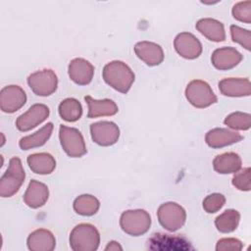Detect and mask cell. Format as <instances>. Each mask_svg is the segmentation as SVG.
<instances>
[{"label": "cell", "mask_w": 251, "mask_h": 251, "mask_svg": "<svg viewBox=\"0 0 251 251\" xmlns=\"http://www.w3.org/2000/svg\"><path fill=\"white\" fill-rule=\"evenodd\" d=\"M102 75L107 84L121 93H126L134 81V74L131 69L126 63L118 60L106 64Z\"/></svg>", "instance_id": "6da1fadb"}, {"label": "cell", "mask_w": 251, "mask_h": 251, "mask_svg": "<svg viewBox=\"0 0 251 251\" xmlns=\"http://www.w3.org/2000/svg\"><path fill=\"white\" fill-rule=\"evenodd\" d=\"M100 243V233L91 224L75 226L70 234V246L74 251H95Z\"/></svg>", "instance_id": "7a4b0ae2"}, {"label": "cell", "mask_w": 251, "mask_h": 251, "mask_svg": "<svg viewBox=\"0 0 251 251\" xmlns=\"http://www.w3.org/2000/svg\"><path fill=\"white\" fill-rule=\"evenodd\" d=\"M25 178V173L22 161L18 157L11 158L9 167L0 178L1 197H11L21 188Z\"/></svg>", "instance_id": "3957f363"}, {"label": "cell", "mask_w": 251, "mask_h": 251, "mask_svg": "<svg viewBox=\"0 0 251 251\" xmlns=\"http://www.w3.org/2000/svg\"><path fill=\"white\" fill-rule=\"evenodd\" d=\"M120 226L128 235L139 236L149 230L151 217L148 212L142 209L127 210L121 215Z\"/></svg>", "instance_id": "277c9868"}, {"label": "cell", "mask_w": 251, "mask_h": 251, "mask_svg": "<svg viewBox=\"0 0 251 251\" xmlns=\"http://www.w3.org/2000/svg\"><path fill=\"white\" fill-rule=\"evenodd\" d=\"M160 225L169 231H176L185 223V210L176 202H167L162 204L157 212Z\"/></svg>", "instance_id": "5b68a950"}, {"label": "cell", "mask_w": 251, "mask_h": 251, "mask_svg": "<svg viewBox=\"0 0 251 251\" xmlns=\"http://www.w3.org/2000/svg\"><path fill=\"white\" fill-rule=\"evenodd\" d=\"M185 97L196 108H206L217 102V96L204 80H191L185 88Z\"/></svg>", "instance_id": "8992f818"}, {"label": "cell", "mask_w": 251, "mask_h": 251, "mask_svg": "<svg viewBox=\"0 0 251 251\" xmlns=\"http://www.w3.org/2000/svg\"><path fill=\"white\" fill-rule=\"evenodd\" d=\"M59 138L63 150L72 158H79L86 153V146L80 131L75 127L60 126Z\"/></svg>", "instance_id": "52a82bcc"}, {"label": "cell", "mask_w": 251, "mask_h": 251, "mask_svg": "<svg viewBox=\"0 0 251 251\" xmlns=\"http://www.w3.org/2000/svg\"><path fill=\"white\" fill-rule=\"evenodd\" d=\"M27 84L34 94L38 96H49L57 89L58 77L52 70L45 69L29 75Z\"/></svg>", "instance_id": "ba28073f"}, {"label": "cell", "mask_w": 251, "mask_h": 251, "mask_svg": "<svg viewBox=\"0 0 251 251\" xmlns=\"http://www.w3.org/2000/svg\"><path fill=\"white\" fill-rule=\"evenodd\" d=\"M90 134L92 140L100 146H111L120 137V128L113 123L102 121L90 125Z\"/></svg>", "instance_id": "9c48e42d"}, {"label": "cell", "mask_w": 251, "mask_h": 251, "mask_svg": "<svg viewBox=\"0 0 251 251\" xmlns=\"http://www.w3.org/2000/svg\"><path fill=\"white\" fill-rule=\"evenodd\" d=\"M25 102L26 94L19 85H7L0 91V107L4 113H15L20 110Z\"/></svg>", "instance_id": "30bf717a"}, {"label": "cell", "mask_w": 251, "mask_h": 251, "mask_svg": "<svg viewBox=\"0 0 251 251\" xmlns=\"http://www.w3.org/2000/svg\"><path fill=\"white\" fill-rule=\"evenodd\" d=\"M50 114L49 108L44 104H34L16 120V126L21 131H28L44 122Z\"/></svg>", "instance_id": "8fae6325"}, {"label": "cell", "mask_w": 251, "mask_h": 251, "mask_svg": "<svg viewBox=\"0 0 251 251\" xmlns=\"http://www.w3.org/2000/svg\"><path fill=\"white\" fill-rule=\"evenodd\" d=\"M174 46L181 57L189 60L198 58L202 53L201 42L190 32L178 33L174 40Z\"/></svg>", "instance_id": "7c38bea8"}, {"label": "cell", "mask_w": 251, "mask_h": 251, "mask_svg": "<svg viewBox=\"0 0 251 251\" xmlns=\"http://www.w3.org/2000/svg\"><path fill=\"white\" fill-rule=\"evenodd\" d=\"M150 249L161 250H189L192 249L190 243L183 237L173 236L164 233H154L148 240Z\"/></svg>", "instance_id": "4fadbf2b"}, {"label": "cell", "mask_w": 251, "mask_h": 251, "mask_svg": "<svg viewBox=\"0 0 251 251\" xmlns=\"http://www.w3.org/2000/svg\"><path fill=\"white\" fill-rule=\"evenodd\" d=\"M70 78L78 85H86L91 82L94 75V67L83 58L73 59L68 68Z\"/></svg>", "instance_id": "5bb4252c"}, {"label": "cell", "mask_w": 251, "mask_h": 251, "mask_svg": "<svg viewBox=\"0 0 251 251\" xmlns=\"http://www.w3.org/2000/svg\"><path fill=\"white\" fill-rule=\"evenodd\" d=\"M242 60V55L232 47L216 49L211 57L213 66L220 71H226L236 67Z\"/></svg>", "instance_id": "9a60e30c"}, {"label": "cell", "mask_w": 251, "mask_h": 251, "mask_svg": "<svg viewBox=\"0 0 251 251\" xmlns=\"http://www.w3.org/2000/svg\"><path fill=\"white\" fill-rule=\"evenodd\" d=\"M136 56L147 66L153 67L160 65L164 60V52L162 47L151 41H140L134 46Z\"/></svg>", "instance_id": "2e32d148"}, {"label": "cell", "mask_w": 251, "mask_h": 251, "mask_svg": "<svg viewBox=\"0 0 251 251\" xmlns=\"http://www.w3.org/2000/svg\"><path fill=\"white\" fill-rule=\"evenodd\" d=\"M222 94L229 97H242L251 94V83L248 78L227 77L219 81Z\"/></svg>", "instance_id": "e0dca14e"}, {"label": "cell", "mask_w": 251, "mask_h": 251, "mask_svg": "<svg viewBox=\"0 0 251 251\" xmlns=\"http://www.w3.org/2000/svg\"><path fill=\"white\" fill-rule=\"evenodd\" d=\"M242 138V135L236 131H232L227 128L217 127L209 130L206 133L205 141L208 146L212 148H222L236 143Z\"/></svg>", "instance_id": "ac0fdd59"}, {"label": "cell", "mask_w": 251, "mask_h": 251, "mask_svg": "<svg viewBox=\"0 0 251 251\" xmlns=\"http://www.w3.org/2000/svg\"><path fill=\"white\" fill-rule=\"evenodd\" d=\"M49 197V189L46 184L32 179L24 194V202L32 209L42 207Z\"/></svg>", "instance_id": "d6986e66"}, {"label": "cell", "mask_w": 251, "mask_h": 251, "mask_svg": "<svg viewBox=\"0 0 251 251\" xmlns=\"http://www.w3.org/2000/svg\"><path fill=\"white\" fill-rule=\"evenodd\" d=\"M26 244L31 251H52L55 249L56 239L50 230L38 228L28 235Z\"/></svg>", "instance_id": "ffe728a7"}, {"label": "cell", "mask_w": 251, "mask_h": 251, "mask_svg": "<svg viewBox=\"0 0 251 251\" xmlns=\"http://www.w3.org/2000/svg\"><path fill=\"white\" fill-rule=\"evenodd\" d=\"M196 29L206 38L214 42H222L226 39L224 25L215 19L204 18L199 20L195 25Z\"/></svg>", "instance_id": "44dd1931"}, {"label": "cell", "mask_w": 251, "mask_h": 251, "mask_svg": "<svg viewBox=\"0 0 251 251\" xmlns=\"http://www.w3.org/2000/svg\"><path fill=\"white\" fill-rule=\"evenodd\" d=\"M84 100L88 106L87 117L89 119L102 116H113L119 111L117 104L111 99L96 100L93 99L91 96H85Z\"/></svg>", "instance_id": "7402d4cb"}, {"label": "cell", "mask_w": 251, "mask_h": 251, "mask_svg": "<svg viewBox=\"0 0 251 251\" xmlns=\"http://www.w3.org/2000/svg\"><path fill=\"white\" fill-rule=\"evenodd\" d=\"M241 158L234 152H226L215 157L213 161L214 170L222 175L233 174L241 169Z\"/></svg>", "instance_id": "603a6c76"}, {"label": "cell", "mask_w": 251, "mask_h": 251, "mask_svg": "<svg viewBox=\"0 0 251 251\" xmlns=\"http://www.w3.org/2000/svg\"><path fill=\"white\" fill-rule=\"evenodd\" d=\"M29 169L38 175H49L56 168V161L49 153L30 154L26 159Z\"/></svg>", "instance_id": "cb8c5ba5"}, {"label": "cell", "mask_w": 251, "mask_h": 251, "mask_svg": "<svg viewBox=\"0 0 251 251\" xmlns=\"http://www.w3.org/2000/svg\"><path fill=\"white\" fill-rule=\"evenodd\" d=\"M52 131H53V124L47 123L43 127L38 129L33 134L22 137L19 141V145L23 150H28L31 148L42 146L50 138Z\"/></svg>", "instance_id": "d4e9b609"}, {"label": "cell", "mask_w": 251, "mask_h": 251, "mask_svg": "<svg viewBox=\"0 0 251 251\" xmlns=\"http://www.w3.org/2000/svg\"><path fill=\"white\" fill-rule=\"evenodd\" d=\"M240 220V214L233 209H227L218 216L215 220V226L220 232L228 233L236 229Z\"/></svg>", "instance_id": "484cf974"}, {"label": "cell", "mask_w": 251, "mask_h": 251, "mask_svg": "<svg viewBox=\"0 0 251 251\" xmlns=\"http://www.w3.org/2000/svg\"><path fill=\"white\" fill-rule=\"evenodd\" d=\"M74 210L80 216H92L100 207L99 200L90 194H82L74 201Z\"/></svg>", "instance_id": "4316f807"}, {"label": "cell", "mask_w": 251, "mask_h": 251, "mask_svg": "<svg viewBox=\"0 0 251 251\" xmlns=\"http://www.w3.org/2000/svg\"><path fill=\"white\" fill-rule=\"evenodd\" d=\"M59 115L66 122H75L82 115L81 104L75 98H67L59 105Z\"/></svg>", "instance_id": "83f0119b"}, {"label": "cell", "mask_w": 251, "mask_h": 251, "mask_svg": "<svg viewBox=\"0 0 251 251\" xmlns=\"http://www.w3.org/2000/svg\"><path fill=\"white\" fill-rule=\"evenodd\" d=\"M225 125L232 129L246 130L250 128L251 126V116L248 113L234 112L226 116L224 121Z\"/></svg>", "instance_id": "f1b7e54d"}, {"label": "cell", "mask_w": 251, "mask_h": 251, "mask_svg": "<svg viewBox=\"0 0 251 251\" xmlns=\"http://www.w3.org/2000/svg\"><path fill=\"white\" fill-rule=\"evenodd\" d=\"M230 34L232 41L237 42L248 51L251 49V34L248 29L232 25H230Z\"/></svg>", "instance_id": "f546056e"}, {"label": "cell", "mask_w": 251, "mask_h": 251, "mask_svg": "<svg viewBox=\"0 0 251 251\" xmlns=\"http://www.w3.org/2000/svg\"><path fill=\"white\" fill-rule=\"evenodd\" d=\"M232 177V185L238 190L249 191L251 189V170L250 168H244L241 171L234 173Z\"/></svg>", "instance_id": "4dcf8cb0"}, {"label": "cell", "mask_w": 251, "mask_h": 251, "mask_svg": "<svg viewBox=\"0 0 251 251\" xmlns=\"http://www.w3.org/2000/svg\"><path fill=\"white\" fill-rule=\"evenodd\" d=\"M232 16L235 20L250 24L251 23V1H241L236 3L231 10Z\"/></svg>", "instance_id": "1f68e13d"}, {"label": "cell", "mask_w": 251, "mask_h": 251, "mask_svg": "<svg viewBox=\"0 0 251 251\" xmlns=\"http://www.w3.org/2000/svg\"><path fill=\"white\" fill-rule=\"evenodd\" d=\"M225 203H226V198L223 194L212 193L203 200V209L207 213L213 214L218 212L220 209H222Z\"/></svg>", "instance_id": "d6a6232c"}, {"label": "cell", "mask_w": 251, "mask_h": 251, "mask_svg": "<svg viewBox=\"0 0 251 251\" xmlns=\"http://www.w3.org/2000/svg\"><path fill=\"white\" fill-rule=\"evenodd\" d=\"M243 248L242 242L234 237H227V238H222L218 240L216 245L217 251H239Z\"/></svg>", "instance_id": "836d02e7"}, {"label": "cell", "mask_w": 251, "mask_h": 251, "mask_svg": "<svg viewBox=\"0 0 251 251\" xmlns=\"http://www.w3.org/2000/svg\"><path fill=\"white\" fill-rule=\"evenodd\" d=\"M105 250L106 251H118V250L121 251V250H123V247L120 245L119 242L113 240L107 244V246L105 247Z\"/></svg>", "instance_id": "e575fe53"}]
</instances>
